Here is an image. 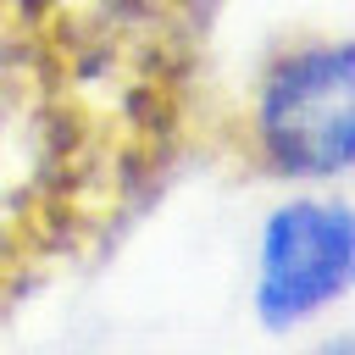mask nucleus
Segmentation results:
<instances>
[{
    "label": "nucleus",
    "mask_w": 355,
    "mask_h": 355,
    "mask_svg": "<svg viewBox=\"0 0 355 355\" xmlns=\"http://www.w3.org/2000/svg\"><path fill=\"white\" fill-rule=\"evenodd\" d=\"M222 0H0V322L100 266L211 122Z\"/></svg>",
    "instance_id": "f257e3e1"
},
{
    "label": "nucleus",
    "mask_w": 355,
    "mask_h": 355,
    "mask_svg": "<svg viewBox=\"0 0 355 355\" xmlns=\"http://www.w3.org/2000/svg\"><path fill=\"white\" fill-rule=\"evenodd\" d=\"M205 139L239 178L327 183L355 172V39H277L239 100L211 111Z\"/></svg>",
    "instance_id": "f03ea898"
},
{
    "label": "nucleus",
    "mask_w": 355,
    "mask_h": 355,
    "mask_svg": "<svg viewBox=\"0 0 355 355\" xmlns=\"http://www.w3.org/2000/svg\"><path fill=\"white\" fill-rule=\"evenodd\" d=\"M355 283V211L338 200H288L266 216L255 311L266 327H294L327 311Z\"/></svg>",
    "instance_id": "7ed1b4c3"
}]
</instances>
